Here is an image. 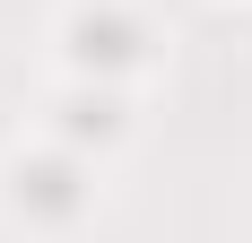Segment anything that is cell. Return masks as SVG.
<instances>
[{"mask_svg": "<svg viewBox=\"0 0 252 243\" xmlns=\"http://www.w3.org/2000/svg\"><path fill=\"white\" fill-rule=\"evenodd\" d=\"M18 209H35V217H70V209H78V165H61V156L18 165Z\"/></svg>", "mask_w": 252, "mask_h": 243, "instance_id": "2", "label": "cell"}, {"mask_svg": "<svg viewBox=\"0 0 252 243\" xmlns=\"http://www.w3.org/2000/svg\"><path fill=\"white\" fill-rule=\"evenodd\" d=\"M70 52L87 70H122V61H139V26H130L122 9H87V18L70 26Z\"/></svg>", "mask_w": 252, "mask_h": 243, "instance_id": "1", "label": "cell"}, {"mask_svg": "<svg viewBox=\"0 0 252 243\" xmlns=\"http://www.w3.org/2000/svg\"><path fill=\"white\" fill-rule=\"evenodd\" d=\"M113 130H122V104L113 96H78L70 104V139H113Z\"/></svg>", "mask_w": 252, "mask_h": 243, "instance_id": "3", "label": "cell"}]
</instances>
